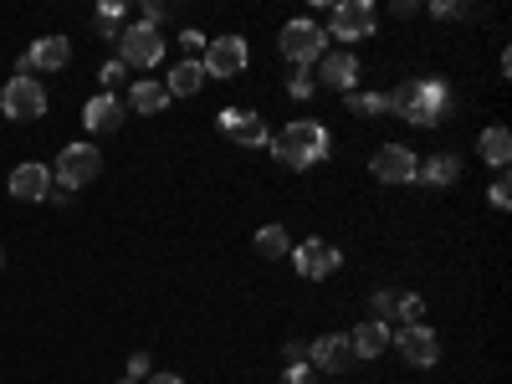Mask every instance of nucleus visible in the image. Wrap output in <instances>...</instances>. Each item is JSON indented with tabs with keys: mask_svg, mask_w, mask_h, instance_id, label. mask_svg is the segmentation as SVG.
Segmentation results:
<instances>
[{
	"mask_svg": "<svg viewBox=\"0 0 512 384\" xmlns=\"http://www.w3.org/2000/svg\"><path fill=\"white\" fill-rule=\"evenodd\" d=\"M272 154L287 169H313V164L328 159V128L318 118H297V123L282 128V139H272Z\"/></svg>",
	"mask_w": 512,
	"mask_h": 384,
	"instance_id": "1",
	"label": "nucleus"
},
{
	"mask_svg": "<svg viewBox=\"0 0 512 384\" xmlns=\"http://www.w3.org/2000/svg\"><path fill=\"white\" fill-rule=\"evenodd\" d=\"M390 98H395V113H405V123L436 128L441 113H446V82L425 77V82H410V88H400V93H390Z\"/></svg>",
	"mask_w": 512,
	"mask_h": 384,
	"instance_id": "2",
	"label": "nucleus"
},
{
	"mask_svg": "<svg viewBox=\"0 0 512 384\" xmlns=\"http://www.w3.org/2000/svg\"><path fill=\"white\" fill-rule=\"evenodd\" d=\"M277 47H282V57H287L292 67H313V62L323 57V47H328V31H323L318 21H308V16H303V21H287Z\"/></svg>",
	"mask_w": 512,
	"mask_h": 384,
	"instance_id": "3",
	"label": "nucleus"
},
{
	"mask_svg": "<svg viewBox=\"0 0 512 384\" xmlns=\"http://www.w3.org/2000/svg\"><path fill=\"white\" fill-rule=\"evenodd\" d=\"M103 175V154L93 149V144H67L62 154H57V190H82V185H93Z\"/></svg>",
	"mask_w": 512,
	"mask_h": 384,
	"instance_id": "4",
	"label": "nucleus"
},
{
	"mask_svg": "<svg viewBox=\"0 0 512 384\" xmlns=\"http://www.w3.org/2000/svg\"><path fill=\"white\" fill-rule=\"evenodd\" d=\"M0 113L16 118V123H36L41 113H47V88L31 77H11L6 93H0Z\"/></svg>",
	"mask_w": 512,
	"mask_h": 384,
	"instance_id": "5",
	"label": "nucleus"
},
{
	"mask_svg": "<svg viewBox=\"0 0 512 384\" xmlns=\"http://www.w3.org/2000/svg\"><path fill=\"white\" fill-rule=\"evenodd\" d=\"M328 26L338 41H369L374 26H379V11L369 6V0H338V6L328 11Z\"/></svg>",
	"mask_w": 512,
	"mask_h": 384,
	"instance_id": "6",
	"label": "nucleus"
},
{
	"mask_svg": "<svg viewBox=\"0 0 512 384\" xmlns=\"http://www.w3.org/2000/svg\"><path fill=\"white\" fill-rule=\"evenodd\" d=\"M159 57H164V36L154 31V26H128L123 36H118V62L123 67H159Z\"/></svg>",
	"mask_w": 512,
	"mask_h": 384,
	"instance_id": "7",
	"label": "nucleus"
},
{
	"mask_svg": "<svg viewBox=\"0 0 512 384\" xmlns=\"http://www.w3.org/2000/svg\"><path fill=\"white\" fill-rule=\"evenodd\" d=\"M205 77H241L246 72V41L241 36H216L200 57Z\"/></svg>",
	"mask_w": 512,
	"mask_h": 384,
	"instance_id": "8",
	"label": "nucleus"
},
{
	"mask_svg": "<svg viewBox=\"0 0 512 384\" xmlns=\"http://www.w3.org/2000/svg\"><path fill=\"white\" fill-rule=\"evenodd\" d=\"M390 344H400V354H405L415 369H431V364L441 359V338L425 328V323H405V328H395Z\"/></svg>",
	"mask_w": 512,
	"mask_h": 384,
	"instance_id": "9",
	"label": "nucleus"
},
{
	"mask_svg": "<svg viewBox=\"0 0 512 384\" xmlns=\"http://www.w3.org/2000/svg\"><path fill=\"white\" fill-rule=\"evenodd\" d=\"M415 154L405 149V144H384V149H374V159H369V169H374V180L379 185H410L415 180Z\"/></svg>",
	"mask_w": 512,
	"mask_h": 384,
	"instance_id": "10",
	"label": "nucleus"
},
{
	"mask_svg": "<svg viewBox=\"0 0 512 384\" xmlns=\"http://www.w3.org/2000/svg\"><path fill=\"white\" fill-rule=\"evenodd\" d=\"M323 88H333V93H359V57L354 52H323L318 57V72H313Z\"/></svg>",
	"mask_w": 512,
	"mask_h": 384,
	"instance_id": "11",
	"label": "nucleus"
},
{
	"mask_svg": "<svg viewBox=\"0 0 512 384\" xmlns=\"http://www.w3.org/2000/svg\"><path fill=\"white\" fill-rule=\"evenodd\" d=\"M221 134L236 139L241 149H262V144H272L262 113H251V108H226V113H221Z\"/></svg>",
	"mask_w": 512,
	"mask_h": 384,
	"instance_id": "12",
	"label": "nucleus"
},
{
	"mask_svg": "<svg viewBox=\"0 0 512 384\" xmlns=\"http://www.w3.org/2000/svg\"><path fill=\"white\" fill-rule=\"evenodd\" d=\"M292 256H297V272H303L308 282H323V277H333L338 272V262H344V256H338V246H328V241H303V246H292Z\"/></svg>",
	"mask_w": 512,
	"mask_h": 384,
	"instance_id": "13",
	"label": "nucleus"
},
{
	"mask_svg": "<svg viewBox=\"0 0 512 384\" xmlns=\"http://www.w3.org/2000/svg\"><path fill=\"white\" fill-rule=\"evenodd\" d=\"M308 359H313V369H328V374H349L359 359H354V344H349V333H328V338H318V344L308 349Z\"/></svg>",
	"mask_w": 512,
	"mask_h": 384,
	"instance_id": "14",
	"label": "nucleus"
},
{
	"mask_svg": "<svg viewBox=\"0 0 512 384\" xmlns=\"http://www.w3.org/2000/svg\"><path fill=\"white\" fill-rule=\"evenodd\" d=\"M374 308H379V323H420L425 318V297H415V292H374Z\"/></svg>",
	"mask_w": 512,
	"mask_h": 384,
	"instance_id": "15",
	"label": "nucleus"
},
{
	"mask_svg": "<svg viewBox=\"0 0 512 384\" xmlns=\"http://www.w3.org/2000/svg\"><path fill=\"white\" fill-rule=\"evenodd\" d=\"M47 190H52V175H47V164H16L11 169V195L16 200H26V205H36V200H47Z\"/></svg>",
	"mask_w": 512,
	"mask_h": 384,
	"instance_id": "16",
	"label": "nucleus"
},
{
	"mask_svg": "<svg viewBox=\"0 0 512 384\" xmlns=\"http://www.w3.org/2000/svg\"><path fill=\"white\" fill-rule=\"evenodd\" d=\"M390 338L395 328L390 323H379V318H364L354 333H349V344H354V359H379L384 349H390Z\"/></svg>",
	"mask_w": 512,
	"mask_h": 384,
	"instance_id": "17",
	"label": "nucleus"
},
{
	"mask_svg": "<svg viewBox=\"0 0 512 384\" xmlns=\"http://www.w3.org/2000/svg\"><path fill=\"white\" fill-rule=\"evenodd\" d=\"M26 57V67L31 72H57V67H67V57H72V47H67V36H41L31 52H21Z\"/></svg>",
	"mask_w": 512,
	"mask_h": 384,
	"instance_id": "18",
	"label": "nucleus"
},
{
	"mask_svg": "<svg viewBox=\"0 0 512 384\" xmlns=\"http://www.w3.org/2000/svg\"><path fill=\"white\" fill-rule=\"evenodd\" d=\"M82 123H88L93 134H113V128L123 123V103H118L113 93H98L88 108H82Z\"/></svg>",
	"mask_w": 512,
	"mask_h": 384,
	"instance_id": "19",
	"label": "nucleus"
},
{
	"mask_svg": "<svg viewBox=\"0 0 512 384\" xmlns=\"http://www.w3.org/2000/svg\"><path fill=\"white\" fill-rule=\"evenodd\" d=\"M477 149H482V159H487L492 169H507V164H512V134H507L502 123L482 128V139H477Z\"/></svg>",
	"mask_w": 512,
	"mask_h": 384,
	"instance_id": "20",
	"label": "nucleus"
},
{
	"mask_svg": "<svg viewBox=\"0 0 512 384\" xmlns=\"http://www.w3.org/2000/svg\"><path fill=\"white\" fill-rule=\"evenodd\" d=\"M456 175H461V159H456V154H436V159H420V164H415V180H420V185H436V190L451 185Z\"/></svg>",
	"mask_w": 512,
	"mask_h": 384,
	"instance_id": "21",
	"label": "nucleus"
},
{
	"mask_svg": "<svg viewBox=\"0 0 512 384\" xmlns=\"http://www.w3.org/2000/svg\"><path fill=\"white\" fill-rule=\"evenodd\" d=\"M164 88H169V98H195V93L205 88V67L185 57V62H180L175 72H169V77H164Z\"/></svg>",
	"mask_w": 512,
	"mask_h": 384,
	"instance_id": "22",
	"label": "nucleus"
},
{
	"mask_svg": "<svg viewBox=\"0 0 512 384\" xmlns=\"http://www.w3.org/2000/svg\"><path fill=\"white\" fill-rule=\"evenodd\" d=\"M128 103H134L139 113H164L169 108V88H164V82H134V88H128Z\"/></svg>",
	"mask_w": 512,
	"mask_h": 384,
	"instance_id": "23",
	"label": "nucleus"
},
{
	"mask_svg": "<svg viewBox=\"0 0 512 384\" xmlns=\"http://www.w3.org/2000/svg\"><path fill=\"white\" fill-rule=\"evenodd\" d=\"M354 113H395V98L390 93H349L344 98Z\"/></svg>",
	"mask_w": 512,
	"mask_h": 384,
	"instance_id": "24",
	"label": "nucleus"
},
{
	"mask_svg": "<svg viewBox=\"0 0 512 384\" xmlns=\"http://www.w3.org/2000/svg\"><path fill=\"white\" fill-rule=\"evenodd\" d=\"M256 251H262V256H287L292 241H287L282 226H262V231H256Z\"/></svg>",
	"mask_w": 512,
	"mask_h": 384,
	"instance_id": "25",
	"label": "nucleus"
},
{
	"mask_svg": "<svg viewBox=\"0 0 512 384\" xmlns=\"http://www.w3.org/2000/svg\"><path fill=\"white\" fill-rule=\"evenodd\" d=\"M93 26H98V36H123V0H108V6L93 16Z\"/></svg>",
	"mask_w": 512,
	"mask_h": 384,
	"instance_id": "26",
	"label": "nucleus"
},
{
	"mask_svg": "<svg viewBox=\"0 0 512 384\" xmlns=\"http://www.w3.org/2000/svg\"><path fill=\"white\" fill-rule=\"evenodd\" d=\"M287 88H292V98H313V88H318V77H313V67H292V77H287Z\"/></svg>",
	"mask_w": 512,
	"mask_h": 384,
	"instance_id": "27",
	"label": "nucleus"
},
{
	"mask_svg": "<svg viewBox=\"0 0 512 384\" xmlns=\"http://www.w3.org/2000/svg\"><path fill=\"white\" fill-rule=\"evenodd\" d=\"M180 47L190 52V62H200L205 47H210V36H205V31H185V36H180Z\"/></svg>",
	"mask_w": 512,
	"mask_h": 384,
	"instance_id": "28",
	"label": "nucleus"
},
{
	"mask_svg": "<svg viewBox=\"0 0 512 384\" xmlns=\"http://www.w3.org/2000/svg\"><path fill=\"white\" fill-rule=\"evenodd\" d=\"M103 82H108V93H113L118 82H128V67H123L118 57H113V62H103Z\"/></svg>",
	"mask_w": 512,
	"mask_h": 384,
	"instance_id": "29",
	"label": "nucleus"
},
{
	"mask_svg": "<svg viewBox=\"0 0 512 384\" xmlns=\"http://www.w3.org/2000/svg\"><path fill=\"white\" fill-rule=\"evenodd\" d=\"M487 200H492V210H507V200H512V190H507V175H497V185L487 190Z\"/></svg>",
	"mask_w": 512,
	"mask_h": 384,
	"instance_id": "30",
	"label": "nucleus"
},
{
	"mask_svg": "<svg viewBox=\"0 0 512 384\" xmlns=\"http://www.w3.org/2000/svg\"><path fill=\"white\" fill-rule=\"evenodd\" d=\"M123 374H128V379H139V384H144V379L154 374V369H149V354H134V359H128V369H123Z\"/></svg>",
	"mask_w": 512,
	"mask_h": 384,
	"instance_id": "31",
	"label": "nucleus"
},
{
	"mask_svg": "<svg viewBox=\"0 0 512 384\" xmlns=\"http://www.w3.org/2000/svg\"><path fill=\"white\" fill-rule=\"evenodd\" d=\"M287 384H313V369H308V364H292V369H287Z\"/></svg>",
	"mask_w": 512,
	"mask_h": 384,
	"instance_id": "32",
	"label": "nucleus"
},
{
	"mask_svg": "<svg viewBox=\"0 0 512 384\" xmlns=\"http://www.w3.org/2000/svg\"><path fill=\"white\" fill-rule=\"evenodd\" d=\"M287 364H308V344H287Z\"/></svg>",
	"mask_w": 512,
	"mask_h": 384,
	"instance_id": "33",
	"label": "nucleus"
},
{
	"mask_svg": "<svg viewBox=\"0 0 512 384\" xmlns=\"http://www.w3.org/2000/svg\"><path fill=\"white\" fill-rule=\"evenodd\" d=\"M144 384H185V379H180V374H149Z\"/></svg>",
	"mask_w": 512,
	"mask_h": 384,
	"instance_id": "34",
	"label": "nucleus"
},
{
	"mask_svg": "<svg viewBox=\"0 0 512 384\" xmlns=\"http://www.w3.org/2000/svg\"><path fill=\"white\" fill-rule=\"evenodd\" d=\"M118 384H139V379H128V374H123V379H118Z\"/></svg>",
	"mask_w": 512,
	"mask_h": 384,
	"instance_id": "35",
	"label": "nucleus"
},
{
	"mask_svg": "<svg viewBox=\"0 0 512 384\" xmlns=\"http://www.w3.org/2000/svg\"><path fill=\"white\" fill-rule=\"evenodd\" d=\"M0 267H6V251H0Z\"/></svg>",
	"mask_w": 512,
	"mask_h": 384,
	"instance_id": "36",
	"label": "nucleus"
}]
</instances>
